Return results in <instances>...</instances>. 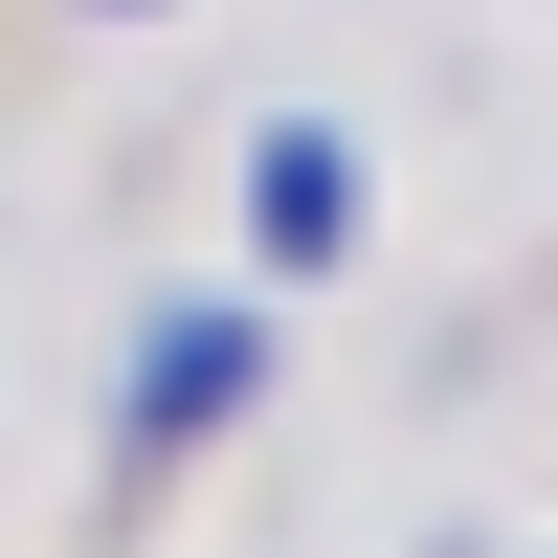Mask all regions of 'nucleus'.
I'll list each match as a JSON object with an SVG mask.
<instances>
[{
  "label": "nucleus",
  "mask_w": 558,
  "mask_h": 558,
  "mask_svg": "<svg viewBox=\"0 0 558 558\" xmlns=\"http://www.w3.org/2000/svg\"><path fill=\"white\" fill-rule=\"evenodd\" d=\"M268 380H291V357H268V291H179L157 336H134L112 425H134V470H179V447H223V425H246Z\"/></svg>",
  "instance_id": "1"
},
{
  "label": "nucleus",
  "mask_w": 558,
  "mask_h": 558,
  "mask_svg": "<svg viewBox=\"0 0 558 558\" xmlns=\"http://www.w3.org/2000/svg\"><path fill=\"white\" fill-rule=\"evenodd\" d=\"M357 223H380L357 134H336V112H268V134H246V268H268V291H313V268H357Z\"/></svg>",
  "instance_id": "2"
},
{
  "label": "nucleus",
  "mask_w": 558,
  "mask_h": 558,
  "mask_svg": "<svg viewBox=\"0 0 558 558\" xmlns=\"http://www.w3.org/2000/svg\"><path fill=\"white\" fill-rule=\"evenodd\" d=\"M89 23H157V0H89Z\"/></svg>",
  "instance_id": "3"
}]
</instances>
